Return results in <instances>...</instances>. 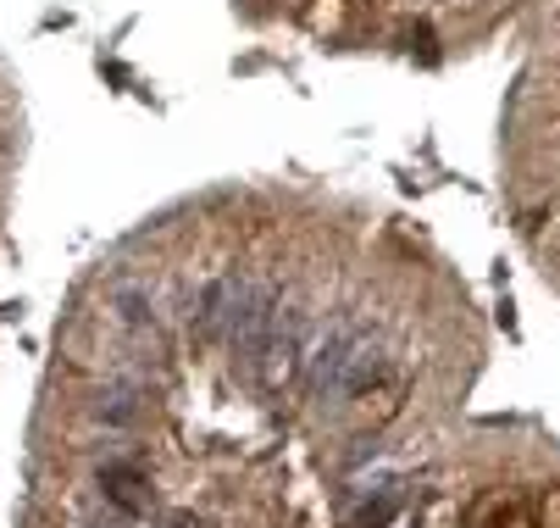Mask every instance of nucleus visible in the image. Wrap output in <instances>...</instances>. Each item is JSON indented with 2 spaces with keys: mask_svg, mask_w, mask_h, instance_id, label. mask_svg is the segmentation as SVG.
I'll return each mask as SVG.
<instances>
[{
  "mask_svg": "<svg viewBox=\"0 0 560 528\" xmlns=\"http://www.w3.org/2000/svg\"><path fill=\"white\" fill-rule=\"evenodd\" d=\"M460 528H538V495L527 490H489L477 495Z\"/></svg>",
  "mask_w": 560,
  "mask_h": 528,
  "instance_id": "f257e3e1",
  "label": "nucleus"
},
{
  "mask_svg": "<svg viewBox=\"0 0 560 528\" xmlns=\"http://www.w3.org/2000/svg\"><path fill=\"white\" fill-rule=\"evenodd\" d=\"M101 484H106V501H112V506H122V512H133V517L150 512V495H139L144 479H139L133 468H117V462H112V468H101Z\"/></svg>",
  "mask_w": 560,
  "mask_h": 528,
  "instance_id": "f03ea898",
  "label": "nucleus"
},
{
  "mask_svg": "<svg viewBox=\"0 0 560 528\" xmlns=\"http://www.w3.org/2000/svg\"><path fill=\"white\" fill-rule=\"evenodd\" d=\"M95 417H101V423H133V417H139V401H133L128 390H106L101 406H95Z\"/></svg>",
  "mask_w": 560,
  "mask_h": 528,
  "instance_id": "7ed1b4c3",
  "label": "nucleus"
},
{
  "mask_svg": "<svg viewBox=\"0 0 560 528\" xmlns=\"http://www.w3.org/2000/svg\"><path fill=\"white\" fill-rule=\"evenodd\" d=\"M538 528H560V484H549L538 495Z\"/></svg>",
  "mask_w": 560,
  "mask_h": 528,
  "instance_id": "20e7f679",
  "label": "nucleus"
}]
</instances>
